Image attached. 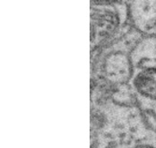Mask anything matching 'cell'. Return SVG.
I'll return each mask as SVG.
<instances>
[{"instance_id":"cell-1","label":"cell","mask_w":156,"mask_h":148,"mask_svg":"<svg viewBox=\"0 0 156 148\" xmlns=\"http://www.w3.org/2000/svg\"><path fill=\"white\" fill-rule=\"evenodd\" d=\"M156 144V130L137 104L115 102L101 87L91 85V148H140Z\"/></svg>"},{"instance_id":"cell-5","label":"cell","mask_w":156,"mask_h":148,"mask_svg":"<svg viewBox=\"0 0 156 148\" xmlns=\"http://www.w3.org/2000/svg\"><path fill=\"white\" fill-rule=\"evenodd\" d=\"M133 27L143 37L156 38V0L127 1Z\"/></svg>"},{"instance_id":"cell-3","label":"cell","mask_w":156,"mask_h":148,"mask_svg":"<svg viewBox=\"0 0 156 148\" xmlns=\"http://www.w3.org/2000/svg\"><path fill=\"white\" fill-rule=\"evenodd\" d=\"M129 85L148 124L156 130V38L143 37L131 53Z\"/></svg>"},{"instance_id":"cell-2","label":"cell","mask_w":156,"mask_h":148,"mask_svg":"<svg viewBox=\"0 0 156 148\" xmlns=\"http://www.w3.org/2000/svg\"><path fill=\"white\" fill-rule=\"evenodd\" d=\"M142 38L132 25L104 48L91 52V83L110 88L128 84L132 76L131 53Z\"/></svg>"},{"instance_id":"cell-4","label":"cell","mask_w":156,"mask_h":148,"mask_svg":"<svg viewBox=\"0 0 156 148\" xmlns=\"http://www.w3.org/2000/svg\"><path fill=\"white\" fill-rule=\"evenodd\" d=\"M131 27L127 1L91 2V52L104 48Z\"/></svg>"}]
</instances>
